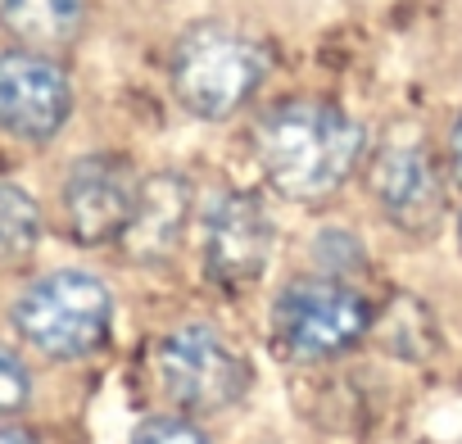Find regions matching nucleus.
Masks as SVG:
<instances>
[{"mask_svg":"<svg viewBox=\"0 0 462 444\" xmlns=\"http://www.w3.org/2000/svg\"><path fill=\"white\" fill-rule=\"evenodd\" d=\"M448 154H453V172H457V181H462V114H457V123H453V136H448Z\"/></svg>","mask_w":462,"mask_h":444,"instance_id":"2eb2a0df","label":"nucleus"},{"mask_svg":"<svg viewBox=\"0 0 462 444\" xmlns=\"http://www.w3.org/2000/svg\"><path fill=\"white\" fill-rule=\"evenodd\" d=\"M28 394H32V381H28V367L0 345V417L10 412H23L28 408Z\"/></svg>","mask_w":462,"mask_h":444,"instance_id":"ddd939ff","label":"nucleus"},{"mask_svg":"<svg viewBox=\"0 0 462 444\" xmlns=\"http://www.w3.org/2000/svg\"><path fill=\"white\" fill-rule=\"evenodd\" d=\"M190 217V181L181 172H154L136 186L127 227H123V254L136 264H163L181 236Z\"/></svg>","mask_w":462,"mask_h":444,"instance_id":"9d476101","label":"nucleus"},{"mask_svg":"<svg viewBox=\"0 0 462 444\" xmlns=\"http://www.w3.org/2000/svg\"><path fill=\"white\" fill-rule=\"evenodd\" d=\"M263 78L268 51L226 23H195L172 51V91L195 118L208 123L245 109Z\"/></svg>","mask_w":462,"mask_h":444,"instance_id":"f03ea898","label":"nucleus"},{"mask_svg":"<svg viewBox=\"0 0 462 444\" xmlns=\"http://www.w3.org/2000/svg\"><path fill=\"white\" fill-rule=\"evenodd\" d=\"M0 28L28 51H64L87 28V0H0Z\"/></svg>","mask_w":462,"mask_h":444,"instance_id":"9b49d317","label":"nucleus"},{"mask_svg":"<svg viewBox=\"0 0 462 444\" xmlns=\"http://www.w3.org/2000/svg\"><path fill=\"white\" fill-rule=\"evenodd\" d=\"M159 376L186 412H222L250 390V363L199 322H186L163 336Z\"/></svg>","mask_w":462,"mask_h":444,"instance_id":"39448f33","label":"nucleus"},{"mask_svg":"<svg viewBox=\"0 0 462 444\" xmlns=\"http://www.w3.org/2000/svg\"><path fill=\"white\" fill-rule=\"evenodd\" d=\"M0 444H37L28 430H19V426H0Z\"/></svg>","mask_w":462,"mask_h":444,"instance_id":"dca6fc26","label":"nucleus"},{"mask_svg":"<svg viewBox=\"0 0 462 444\" xmlns=\"http://www.w3.org/2000/svg\"><path fill=\"white\" fill-rule=\"evenodd\" d=\"M372 195L394 227L426 236L444 217V181L421 136H390L372 159Z\"/></svg>","mask_w":462,"mask_h":444,"instance_id":"0eeeda50","label":"nucleus"},{"mask_svg":"<svg viewBox=\"0 0 462 444\" xmlns=\"http://www.w3.org/2000/svg\"><path fill=\"white\" fill-rule=\"evenodd\" d=\"M42 241V208L37 199L14 186L0 181V264H23Z\"/></svg>","mask_w":462,"mask_h":444,"instance_id":"f8f14e48","label":"nucleus"},{"mask_svg":"<svg viewBox=\"0 0 462 444\" xmlns=\"http://www.w3.org/2000/svg\"><path fill=\"white\" fill-rule=\"evenodd\" d=\"M73 109V87L64 69L42 51L0 55V127L19 141H51Z\"/></svg>","mask_w":462,"mask_h":444,"instance_id":"6e6552de","label":"nucleus"},{"mask_svg":"<svg viewBox=\"0 0 462 444\" xmlns=\"http://www.w3.org/2000/svg\"><path fill=\"white\" fill-rule=\"evenodd\" d=\"M372 327V304L340 277L291 282L273 300V340L286 358L313 363L354 349Z\"/></svg>","mask_w":462,"mask_h":444,"instance_id":"20e7f679","label":"nucleus"},{"mask_svg":"<svg viewBox=\"0 0 462 444\" xmlns=\"http://www.w3.org/2000/svg\"><path fill=\"white\" fill-rule=\"evenodd\" d=\"M136 177L123 159L114 154H87L69 168L64 177V222L78 245H109L123 236L127 213L136 199Z\"/></svg>","mask_w":462,"mask_h":444,"instance_id":"1a4fd4ad","label":"nucleus"},{"mask_svg":"<svg viewBox=\"0 0 462 444\" xmlns=\"http://www.w3.org/2000/svg\"><path fill=\"white\" fill-rule=\"evenodd\" d=\"M367 132L327 100H286L268 109L254 127V154L263 177L286 199H327L336 195L358 159H363Z\"/></svg>","mask_w":462,"mask_h":444,"instance_id":"f257e3e1","label":"nucleus"},{"mask_svg":"<svg viewBox=\"0 0 462 444\" xmlns=\"http://www.w3.org/2000/svg\"><path fill=\"white\" fill-rule=\"evenodd\" d=\"M132 444H208L186 417H150L136 426Z\"/></svg>","mask_w":462,"mask_h":444,"instance_id":"4468645a","label":"nucleus"},{"mask_svg":"<svg viewBox=\"0 0 462 444\" xmlns=\"http://www.w3.org/2000/svg\"><path fill=\"white\" fill-rule=\"evenodd\" d=\"M273 254V217L259 195L226 190L204 213V273L222 291H245Z\"/></svg>","mask_w":462,"mask_h":444,"instance_id":"423d86ee","label":"nucleus"},{"mask_svg":"<svg viewBox=\"0 0 462 444\" xmlns=\"http://www.w3.org/2000/svg\"><path fill=\"white\" fill-rule=\"evenodd\" d=\"M19 336L46 358H91L114 327V300L91 273H51L14 304Z\"/></svg>","mask_w":462,"mask_h":444,"instance_id":"7ed1b4c3","label":"nucleus"}]
</instances>
